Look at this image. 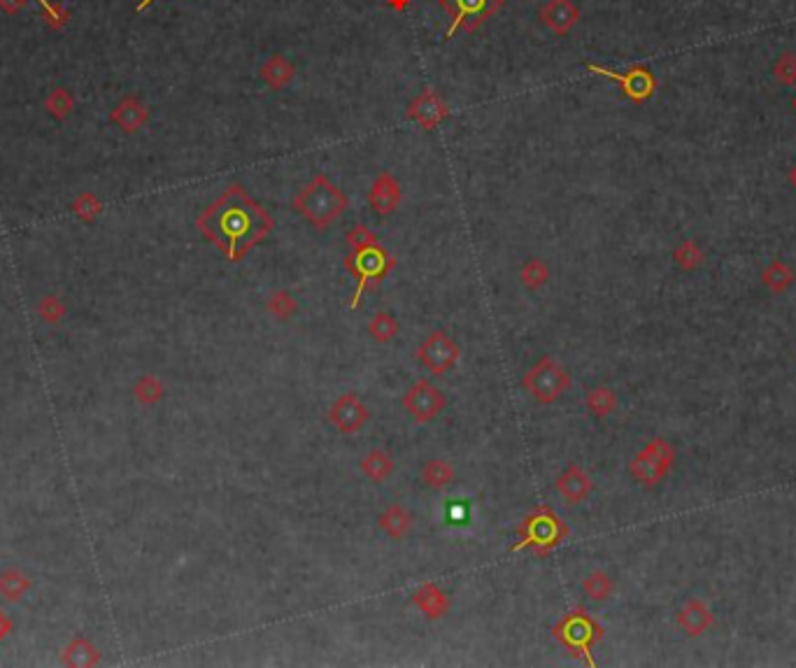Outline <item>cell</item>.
I'll return each mask as SVG.
<instances>
[{
  "label": "cell",
  "mask_w": 796,
  "mask_h": 668,
  "mask_svg": "<svg viewBox=\"0 0 796 668\" xmlns=\"http://www.w3.org/2000/svg\"><path fill=\"white\" fill-rule=\"evenodd\" d=\"M585 70L591 75H601V77L615 82L621 89V94L634 102H646L657 91V79L652 75L650 68L646 66H631L624 73L610 70V68L597 66V63H585Z\"/></svg>",
  "instance_id": "7"
},
{
  "label": "cell",
  "mask_w": 796,
  "mask_h": 668,
  "mask_svg": "<svg viewBox=\"0 0 796 668\" xmlns=\"http://www.w3.org/2000/svg\"><path fill=\"white\" fill-rule=\"evenodd\" d=\"M773 75L778 79L780 85L784 86H792L796 85V54L787 52V54L780 56L776 61V66H773Z\"/></svg>",
  "instance_id": "35"
},
{
  "label": "cell",
  "mask_w": 796,
  "mask_h": 668,
  "mask_svg": "<svg viewBox=\"0 0 796 668\" xmlns=\"http://www.w3.org/2000/svg\"><path fill=\"white\" fill-rule=\"evenodd\" d=\"M401 405L410 415L412 421L431 424L445 412L447 396L438 387L431 385L428 379H417L415 385L408 387L403 396H401Z\"/></svg>",
  "instance_id": "6"
},
{
  "label": "cell",
  "mask_w": 796,
  "mask_h": 668,
  "mask_svg": "<svg viewBox=\"0 0 796 668\" xmlns=\"http://www.w3.org/2000/svg\"><path fill=\"white\" fill-rule=\"evenodd\" d=\"M615 591V580L610 578L605 571H591L585 580H582V594L594 603L608 601L610 596Z\"/></svg>",
  "instance_id": "28"
},
{
  "label": "cell",
  "mask_w": 796,
  "mask_h": 668,
  "mask_svg": "<svg viewBox=\"0 0 796 668\" xmlns=\"http://www.w3.org/2000/svg\"><path fill=\"white\" fill-rule=\"evenodd\" d=\"M412 606L426 620H443L450 613V608H452V601H450V596H447V591L443 587H438L434 582H424L412 594Z\"/></svg>",
  "instance_id": "17"
},
{
  "label": "cell",
  "mask_w": 796,
  "mask_h": 668,
  "mask_svg": "<svg viewBox=\"0 0 796 668\" xmlns=\"http://www.w3.org/2000/svg\"><path fill=\"white\" fill-rule=\"evenodd\" d=\"M326 420L331 421L338 434L352 436L359 434V431L369 424L370 410L354 392H345L329 405V410H326Z\"/></svg>",
  "instance_id": "9"
},
{
  "label": "cell",
  "mask_w": 796,
  "mask_h": 668,
  "mask_svg": "<svg viewBox=\"0 0 796 668\" xmlns=\"http://www.w3.org/2000/svg\"><path fill=\"white\" fill-rule=\"evenodd\" d=\"M229 261L238 264L275 226V219L240 184H231L196 222Z\"/></svg>",
  "instance_id": "1"
},
{
  "label": "cell",
  "mask_w": 796,
  "mask_h": 668,
  "mask_svg": "<svg viewBox=\"0 0 796 668\" xmlns=\"http://www.w3.org/2000/svg\"><path fill=\"white\" fill-rule=\"evenodd\" d=\"M61 662L73 668H89L101 662V655H98L96 645L79 636V639H73L66 645V650L61 655Z\"/></svg>",
  "instance_id": "22"
},
{
  "label": "cell",
  "mask_w": 796,
  "mask_h": 668,
  "mask_svg": "<svg viewBox=\"0 0 796 668\" xmlns=\"http://www.w3.org/2000/svg\"><path fill=\"white\" fill-rule=\"evenodd\" d=\"M401 184L398 180L394 177L392 173H380L378 177L373 180L370 184V191H369V205L370 210L378 215V217H386V215H392L396 210L398 205H401Z\"/></svg>",
  "instance_id": "15"
},
{
  "label": "cell",
  "mask_w": 796,
  "mask_h": 668,
  "mask_svg": "<svg viewBox=\"0 0 796 668\" xmlns=\"http://www.w3.org/2000/svg\"><path fill=\"white\" fill-rule=\"evenodd\" d=\"M792 105H794V110H796V96H794V101H792Z\"/></svg>",
  "instance_id": "41"
},
{
  "label": "cell",
  "mask_w": 796,
  "mask_h": 668,
  "mask_svg": "<svg viewBox=\"0 0 796 668\" xmlns=\"http://www.w3.org/2000/svg\"><path fill=\"white\" fill-rule=\"evenodd\" d=\"M519 280H522L526 291H540L549 282V268L543 259H529L522 265Z\"/></svg>",
  "instance_id": "32"
},
{
  "label": "cell",
  "mask_w": 796,
  "mask_h": 668,
  "mask_svg": "<svg viewBox=\"0 0 796 668\" xmlns=\"http://www.w3.org/2000/svg\"><path fill=\"white\" fill-rule=\"evenodd\" d=\"M415 356L417 362L422 363L428 373L445 375L450 373V371L459 363V359H461V347H459V343L454 338H450L445 331L438 329V331L428 333L426 340L415 349Z\"/></svg>",
  "instance_id": "8"
},
{
  "label": "cell",
  "mask_w": 796,
  "mask_h": 668,
  "mask_svg": "<svg viewBox=\"0 0 796 668\" xmlns=\"http://www.w3.org/2000/svg\"><path fill=\"white\" fill-rule=\"evenodd\" d=\"M361 473L369 477L370 482L375 485H382L386 482L389 477L394 476V470H396V461L392 459V454L382 447H373V450L361 459V464H359Z\"/></svg>",
  "instance_id": "20"
},
{
  "label": "cell",
  "mask_w": 796,
  "mask_h": 668,
  "mask_svg": "<svg viewBox=\"0 0 796 668\" xmlns=\"http://www.w3.org/2000/svg\"><path fill=\"white\" fill-rule=\"evenodd\" d=\"M676 624L687 636L699 639V636H703V633L711 631L712 626H715V613L701 599H689L676 613Z\"/></svg>",
  "instance_id": "16"
},
{
  "label": "cell",
  "mask_w": 796,
  "mask_h": 668,
  "mask_svg": "<svg viewBox=\"0 0 796 668\" xmlns=\"http://www.w3.org/2000/svg\"><path fill=\"white\" fill-rule=\"evenodd\" d=\"M796 275L792 271V265H787L784 261L776 259L761 271V284L767 287L771 294H784L794 284Z\"/></svg>",
  "instance_id": "25"
},
{
  "label": "cell",
  "mask_w": 796,
  "mask_h": 668,
  "mask_svg": "<svg viewBox=\"0 0 796 668\" xmlns=\"http://www.w3.org/2000/svg\"><path fill=\"white\" fill-rule=\"evenodd\" d=\"M151 3H154V0H142V3H140V5H138V12H145V10L151 5Z\"/></svg>",
  "instance_id": "40"
},
{
  "label": "cell",
  "mask_w": 796,
  "mask_h": 668,
  "mask_svg": "<svg viewBox=\"0 0 796 668\" xmlns=\"http://www.w3.org/2000/svg\"><path fill=\"white\" fill-rule=\"evenodd\" d=\"M556 639L564 645H568L575 655H587V652L604 639V629L598 626L597 620H591L589 615L578 610L568 620L561 622L556 629Z\"/></svg>",
  "instance_id": "10"
},
{
  "label": "cell",
  "mask_w": 796,
  "mask_h": 668,
  "mask_svg": "<svg viewBox=\"0 0 796 668\" xmlns=\"http://www.w3.org/2000/svg\"><path fill=\"white\" fill-rule=\"evenodd\" d=\"M526 529H529V538H526V542H519L517 550L524 548V545H533L540 552H545V550L559 545L564 536H568L566 526L549 510H538L533 517L526 519Z\"/></svg>",
  "instance_id": "12"
},
{
  "label": "cell",
  "mask_w": 796,
  "mask_h": 668,
  "mask_svg": "<svg viewBox=\"0 0 796 668\" xmlns=\"http://www.w3.org/2000/svg\"><path fill=\"white\" fill-rule=\"evenodd\" d=\"M580 10L573 0H548L540 7V21L548 26L555 36H566L568 30L578 24Z\"/></svg>",
  "instance_id": "18"
},
{
  "label": "cell",
  "mask_w": 796,
  "mask_h": 668,
  "mask_svg": "<svg viewBox=\"0 0 796 668\" xmlns=\"http://www.w3.org/2000/svg\"><path fill=\"white\" fill-rule=\"evenodd\" d=\"M438 5L452 17V24L445 33V40H452L457 30L475 33L487 19L506 5V0H438Z\"/></svg>",
  "instance_id": "5"
},
{
  "label": "cell",
  "mask_w": 796,
  "mask_h": 668,
  "mask_svg": "<svg viewBox=\"0 0 796 668\" xmlns=\"http://www.w3.org/2000/svg\"><path fill=\"white\" fill-rule=\"evenodd\" d=\"M37 3H40V5L45 7V12L49 14V17H52V21H61V12H59V7L56 5H52V3H49V0H37Z\"/></svg>",
  "instance_id": "37"
},
{
  "label": "cell",
  "mask_w": 796,
  "mask_h": 668,
  "mask_svg": "<svg viewBox=\"0 0 796 668\" xmlns=\"http://www.w3.org/2000/svg\"><path fill=\"white\" fill-rule=\"evenodd\" d=\"M673 261L680 271L685 273H694L696 268L703 265L706 261V252L701 249V245L696 240H685L680 242L676 249H673Z\"/></svg>",
  "instance_id": "30"
},
{
  "label": "cell",
  "mask_w": 796,
  "mask_h": 668,
  "mask_svg": "<svg viewBox=\"0 0 796 668\" xmlns=\"http://www.w3.org/2000/svg\"><path fill=\"white\" fill-rule=\"evenodd\" d=\"M522 387H524L531 396L536 398L538 403L552 405L568 392L571 373H568V368L556 356L545 354L526 371Z\"/></svg>",
  "instance_id": "3"
},
{
  "label": "cell",
  "mask_w": 796,
  "mask_h": 668,
  "mask_svg": "<svg viewBox=\"0 0 796 668\" xmlns=\"http://www.w3.org/2000/svg\"><path fill=\"white\" fill-rule=\"evenodd\" d=\"M347 271L359 277L361 287L366 282H382L386 273L394 268V257L382 245H375L369 249H352V254L345 259Z\"/></svg>",
  "instance_id": "11"
},
{
  "label": "cell",
  "mask_w": 796,
  "mask_h": 668,
  "mask_svg": "<svg viewBox=\"0 0 796 668\" xmlns=\"http://www.w3.org/2000/svg\"><path fill=\"white\" fill-rule=\"evenodd\" d=\"M454 477H457L454 466L447 459H431L419 470V482L426 489H434V492H443V489L450 487Z\"/></svg>",
  "instance_id": "21"
},
{
  "label": "cell",
  "mask_w": 796,
  "mask_h": 668,
  "mask_svg": "<svg viewBox=\"0 0 796 668\" xmlns=\"http://www.w3.org/2000/svg\"><path fill=\"white\" fill-rule=\"evenodd\" d=\"M163 394H166V387H163V382L157 375L151 373L140 375L138 382L133 385V396L142 405H157L163 398Z\"/></svg>",
  "instance_id": "29"
},
{
  "label": "cell",
  "mask_w": 796,
  "mask_h": 668,
  "mask_svg": "<svg viewBox=\"0 0 796 668\" xmlns=\"http://www.w3.org/2000/svg\"><path fill=\"white\" fill-rule=\"evenodd\" d=\"M366 331H369V336L373 338L375 343L389 345L394 340V338L398 336V331H401V326H398L396 317H394L392 313H386V310H378V313H375L373 317H370V320H369V326H366Z\"/></svg>",
  "instance_id": "27"
},
{
  "label": "cell",
  "mask_w": 796,
  "mask_h": 668,
  "mask_svg": "<svg viewBox=\"0 0 796 668\" xmlns=\"http://www.w3.org/2000/svg\"><path fill=\"white\" fill-rule=\"evenodd\" d=\"M555 487L556 494L566 501L568 506H580L594 492V480H591V476L585 468H580L578 464H571L556 476Z\"/></svg>",
  "instance_id": "13"
},
{
  "label": "cell",
  "mask_w": 796,
  "mask_h": 668,
  "mask_svg": "<svg viewBox=\"0 0 796 668\" xmlns=\"http://www.w3.org/2000/svg\"><path fill=\"white\" fill-rule=\"evenodd\" d=\"M345 242H347L352 249H369V248H375V245H380L378 235H375L373 231L366 226V224H356L354 229L347 231V235H345Z\"/></svg>",
  "instance_id": "34"
},
{
  "label": "cell",
  "mask_w": 796,
  "mask_h": 668,
  "mask_svg": "<svg viewBox=\"0 0 796 668\" xmlns=\"http://www.w3.org/2000/svg\"><path fill=\"white\" fill-rule=\"evenodd\" d=\"M408 117H410L412 121H417V126H422L424 131H434L435 126H441L443 121L450 117V108H447V102L443 101L435 91L424 89L422 94L410 102Z\"/></svg>",
  "instance_id": "14"
},
{
  "label": "cell",
  "mask_w": 796,
  "mask_h": 668,
  "mask_svg": "<svg viewBox=\"0 0 796 668\" xmlns=\"http://www.w3.org/2000/svg\"><path fill=\"white\" fill-rule=\"evenodd\" d=\"M676 459H678L676 445H673L670 440L657 436V438H652L650 443L636 454L634 461L629 464V473H631V477H634L638 485H643V487H657L659 482L673 470Z\"/></svg>",
  "instance_id": "4"
},
{
  "label": "cell",
  "mask_w": 796,
  "mask_h": 668,
  "mask_svg": "<svg viewBox=\"0 0 796 668\" xmlns=\"http://www.w3.org/2000/svg\"><path fill=\"white\" fill-rule=\"evenodd\" d=\"M294 73H296L294 63L284 59L282 54L271 56V59L265 61L264 66H261V79H264L265 85L275 91L289 85L291 79H294Z\"/></svg>",
  "instance_id": "23"
},
{
  "label": "cell",
  "mask_w": 796,
  "mask_h": 668,
  "mask_svg": "<svg viewBox=\"0 0 796 668\" xmlns=\"http://www.w3.org/2000/svg\"><path fill=\"white\" fill-rule=\"evenodd\" d=\"M265 310L278 322H287L298 313V301L287 289H275L265 298Z\"/></svg>",
  "instance_id": "31"
},
{
  "label": "cell",
  "mask_w": 796,
  "mask_h": 668,
  "mask_svg": "<svg viewBox=\"0 0 796 668\" xmlns=\"http://www.w3.org/2000/svg\"><path fill=\"white\" fill-rule=\"evenodd\" d=\"M36 313L45 324H59L66 317V303L61 301L59 296H45L37 301Z\"/></svg>",
  "instance_id": "33"
},
{
  "label": "cell",
  "mask_w": 796,
  "mask_h": 668,
  "mask_svg": "<svg viewBox=\"0 0 796 668\" xmlns=\"http://www.w3.org/2000/svg\"><path fill=\"white\" fill-rule=\"evenodd\" d=\"M617 405H620V398H617V394L610 387H594L585 396L587 412L591 417H597V420H605V417L613 415Z\"/></svg>",
  "instance_id": "24"
},
{
  "label": "cell",
  "mask_w": 796,
  "mask_h": 668,
  "mask_svg": "<svg viewBox=\"0 0 796 668\" xmlns=\"http://www.w3.org/2000/svg\"><path fill=\"white\" fill-rule=\"evenodd\" d=\"M291 208L303 219H308L314 229L326 231L343 217V212L350 208V199L326 175L320 173L296 191Z\"/></svg>",
  "instance_id": "2"
},
{
  "label": "cell",
  "mask_w": 796,
  "mask_h": 668,
  "mask_svg": "<svg viewBox=\"0 0 796 668\" xmlns=\"http://www.w3.org/2000/svg\"><path fill=\"white\" fill-rule=\"evenodd\" d=\"M790 184L794 187V191H796V163L790 168Z\"/></svg>",
  "instance_id": "39"
},
{
  "label": "cell",
  "mask_w": 796,
  "mask_h": 668,
  "mask_svg": "<svg viewBox=\"0 0 796 668\" xmlns=\"http://www.w3.org/2000/svg\"><path fill=\"white\" fill-rule=\"evenodd\" d=\"M378 529L392 541H403L412 529V515L410 510L401 503H389L385 510L378 515Z\"/></svg>",
  "instance_id": "19"
},
{
  "label": "cell",
  "mask_w": 796,
  "mask_h": 668,
  "mask_svg": "<svg viewBox=\"0 0 796 668\" xmlns=\"http://www.w3.org/2000/svg\"><path fill=\"white\" fill-rule=\"evenodd\" d=\"M30 587H33V582L19 568H5V571L0 573V596L5 601H21L30 591Z\"/></svg>",
  "instance_id": "26"
},
{
  "label": "cell",
  "mask_w": 796,
  "mask_h": 668,
  "mask_svg": "<svg viewBox=\"0 0 796 668\" xmlns=\"http://www.w3.org/2000/svg\"><path fill=\"white\" fill-rule=\"evenodd\" d=\"M408 5H410V0H389V7L394 10H405Z\"/></svg>",
  "instance_id": "38"
},
{
  "label": "cell",
  "mask_w": 796,
  "mask_h": 668,
  "mask_svg": "<svg viewBox=\"0 0 796 668\" xmlns=\"http://www.w3.org/2000/svg\"><path fill=\"white\" fill-rule=\"evenodd\" d=\"M12 629H14L12 620H10V617H7V615L0 610V643H3V640H5L10 633H12Z\"/></svg>",
  "instance_id": "36"
}]
</instances>
